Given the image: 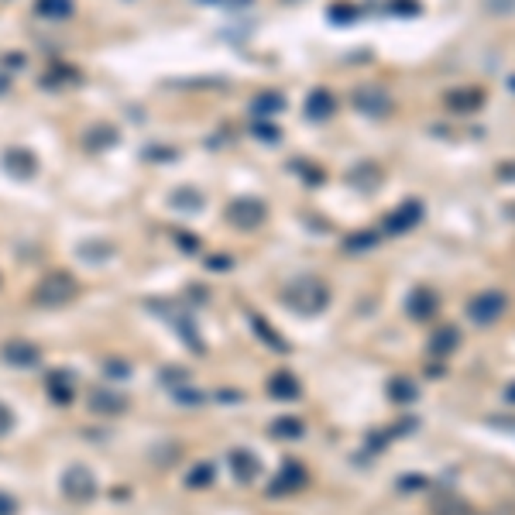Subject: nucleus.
<instances>
[{"label": "nucleus", "instance_id": "obj_1", "mask_svg": "<svg viewBox=\"0 0 515 515\" xmlns=\"http://www.w3.org/2000/svg\"><path fill=\"white\" fill-rule=\"evenodd\" d=\"M327 299H330V292L323 282H316V278H302V282H295L289 292H285V302H289L295 313H319L323 306H327Z\"/></svg>", "mask_w": 515, "mask_h": 515}, {"label": "nucleus", "instance_id": "obj_2", "mask_svg": "<svg viewBox=\"0 0 515 515\" xmlns=\"http://www.w3.org/2000/svg\"><path fill=\"white\" fill-rule=\"evenodd\" d=\"M505 306H509V299H505V292H481V295H474L468 302V319L470 323H477V327H488L494 323L498 316L505 313Z\"/></svg>", "mask_w": 515, "mask_h": 515}, {"label": "nucleus", "instance_id": "obj_3", "mask_svg": "<svg viewBox=\"0 0 515 515\" xmlns=\"http://www.w3.org/2000/svg\"><path fill=\"white\" fill-rule=\"evenodd\" d=\"M419 220H423V203L405 200L395 213H388V220H385V234H405V230H412Z\"/></svg>", "mask_w": 515, "mask_h": 515}, {"label": "nucleus", "instance_id": "obj_4", "mask_svg": "<svg viewBox=\"0 0 515 515\" xmlns=\"http://www.w3.org/2000/svg\"><path fill=\"white\" fill-rule=\"evenodd\" d=\"M227 217H230V224L251 230V227H258L265 220V203L261 200H237V203H230Z\"/></svg>", "mask_w": 515, "mask_h": 515}, {"label": "nucleus", "instance_id": "obj_5", "mask_svg": "<svg viewBox=\"0 0 515 515\" xmlns=\"http://www.w3.org/2000/svg\"><path fill=\"white\" fill-rule=\"evenodd\" d=\"M440 310V299H436V292L426 289V285H419V289H412V295H409V316L412 319H429V316Z\"/></svg>", "mask_w": 515, "mask_h": 515}, {"label": "nucleus", "instance_id": "obj_6", "mask_svg": "<svg viewBox=\"0 0 515 515\" xmlns=\"http://www.w3.org/2000/svg\"><path fill=\"white\" fill-rule=\"evenodd\" d=\"M354 107L364 113H371V117H381V113H388L392 100H388L385 90H358L354 93Z\"/></svg>", "mask_w": 515, "mask_h": 515}, {"label": "nucleus", "instance_id": "obj_7", "mask_svg": "<svg viewBox=\"0 0 515 515\" xmlns=\"http://www.w3.org/2000/svg\"><path fill=\"white\" fill-rule=\"evenodd\" d=\"M443 103H447L450 111H457V113H470V111H477V107L485 103V93L481 90H450L447 96H443Z\"/></svg>", "mask_w": 515, "mask_h": 515}, {"label": "nucleus", "instance_id": "obj_8", "mask_svg": "<svg viewBox=\"0 0 515 515\" xmlns=\"http://www.w3.org/2000/svg\"><path fill=\"white\" fill-rule=\"evenodd\" d=\"M334 107H336L334 96H330L327 90H313L310 93V100H306V113H310L313 120H327V117L334 113Z\"/></svg>", "mask_w": 515, "mask_h": 515}, {"label": "nucleus", "instance_id": "obj_9", "mask_svg": "<svg viewBox=\"0 0 515 515\" xmlns=\"http://www.w3.org/2000/svg\"><path fill=\"white\" fill-rule=\"evenodd\" d=\"M457 344H460V330L457 327H443V330H436L433 340H429V347H433V354H450V351H457Z\"/></svg>", "mask_w": 515, "mask_h": 515}, {"label": "nucleus", "instance_id": "obj_10", "mask_svg": "<svg viewBox=\"0 0 515 515\" xmlns=\"http://www.w3.org/2000/svg\"><path fill=\"white\" fill-rule=\"evenodd\" d=\"M271 395L275 399H299V385L289 375H275L271 378Z\"/></svg>", "mask_w": 515, "mask_h": 515}, {"label": "nucleus", "instance_id": "obj_11", "mask_svg": "<svg viewBox=\"0 0 515 515\" xmlns=\"http://www.w3.org/2000/svg\"><path fill=\"white\" fill-rule=\"evenodd\" d=\"M388 392H392L395 402H412V399H416V385H412L409 378H395L392 385H388Z\"/></svg>", "mask_w": 515, "mask_h": 515}, {"label": "nucleus", "instance_id": "obj_12", "mask_svg": "<svg viewBox=\"0 0 515 515\" xmlns=\"http://www.w3.org/2000/svg\"><path fill=\"white\" fill-rule=\"evenodd\" d=\"M285 107V100L278 96V93H261L258 100H254V111L258 113H278Z\"/></svg>", "mask_w": 515, "mask_h": 515}, {"label": "nucleus", "instance_id": "obj_13", "mask_svg": "<svg viewBox=\"0 0 515 515\" xmlns=\"http://www.w3.org/2000/svg\"><path fill=\"white\" fill-rule=\"evenodd\" d=\"M436 515H470V505L460 498H440L436 502Z\"/></svg>", "mask_w": 515, "mask_h": 515}, {"label": "nucleus", "instance_id": "obj_14", "mask_svg": "<svg viewBox=\"0 0 515 515\" xmlns=\"http://www.w3.org/2000/svg\"><path fill=\"white\" fill-rule=\"evenodd\" d=\"M230 460H234V468H237V474H241V481H251V477L258 474V460H254V457H244V453H234Z\"/></svg>", "mask_w": 515, "mask_h": 515}, {"label": "nucleus", "instance_id": "obj_15", "mask_svg": "<svg viewBox=\"0 0 515 515\" xmlns=\"http://www.w3.org/2000/svg\"><path fill=\"white\" fill-rule=\"evenodd\" d=\"M38 11L48 14V18H62V14L72 11V4L69 0H38Z\"/></svg>", "mask_w": 515, "mask_h": 515}, {"label": "nucleus", "instance_id": "obj_16", "mask_svg": "<svg viewBox=\"0 0 515 515\" xmlns=\"http://www.w3.org/2000/svg\"><path fill=\"white\" fill-rule=\"evenodd\" d=\"M302 481H306V474H302L299 468H285V474H282V481L275 485V492H289V488H299Z\"/></svg>", "mask_w": 515, "mask_h": 515}, {"label": "nucleus", "instance_id": "obj_17", "mask_svg": "<svg viewBox=\"0 0 515 515\" xmlns=\"http://www.w3.org/2000/svg\"><path fill=\"white\" fill-rule=\"evenodd\" d=\"M271 433L275 436H302V423L299 419H278V423L271 426Z\"/></svg>", "mask_w": 515, "mask_h": 515}, {"label": "nucleus", "instance_id": "obj_18", "mask_svg": "<svg viewBox=\"0 0 515 515\" xmlns=\"http://www.w3.org/2000/svg\"><path fill=\"white\" fill-rule=\"evenodd\" d=\"M388 11H392V14H402V18L419 14V0H388Z\"/></svg>", "mask_w": 515, "mask_h": 515}, {"label": "nucleus", "instance_id": "obj_19", "mask_svg": "<svg viewBox=\"0 0 515 515\" xmlns=\"http://www.w3.org/2000/svg\"><path fill=\"white\" fill-rule=\"evenodd\" d=\"M381 241V234H358L347 241V251H364V247H375Z\"/></svg>", "mask_w": 515, "mask_h": 515}, {"label": "nucleus", "instance_id": "obj_20", "mask_svg": "<svg viewBox=\"0 0 515 515\" xmlns=\"http://www.w3.org/2000/svg\"><path fill=\"white\" fill-rule=\"evenodd\" d=\"M498 179L515 182V162H505V165H498Z\"/></svg>", "mask_w": 515, "mask_h": 515}, {"label": "nucleus", "instance_id": "obj_21", "mask_svg": "<svg viewBox=\"0 0 515 515\" xmlns=\"http://www.w3.org/2000/svg\"><path fill=\"white\" fill-rule=\"evenodd\" d=\"M426 481H423V474H405L402 477V488H423Z\"/></svg>", "mask_w": 515, "mask_h": 515}, {"label": "nucleus", "instance_id": "obj_22", "mask_svg": "<svg viewBox=\"0 0 515 515\" xmlns=\"http://www.w3.org/2000/svg\"><path fill=\"white\" fill-rule=\"evenodd\" d=\"M492 7L498 11V14H509V11L515 7V0H492Z\"/></svg>", "mask_w": 515, "mask_h": 515}, {"label": "nucleus", "instance_id": "obj_23", "mask_svg": "<svg viewBox=\"0 0 515 515\" xmlns=\"http://www.w3.org/2000/svg\"><path fill=\"white\" fill-rule=\"evenodd\" d=\"M334 18L336 21H351V18H354V7H336Z\"/></svg>", "mask_w": 515, "mask_h": 515}, {"label": "nucleus", "instance_id": "obj_24", "mask_svg": "<svg viewBox=\"0 0 515 515\" xmlns=\"http://www.w3.org/2000/svg\"><path fill=\"white\" fill-rule=\"evenodd\" d=\"M505 402H512V405H515V381L509 385V388H505Z\"/></svg>", "mask_w": 515, "mask_h": 515}, {"label": "nucleus", "instance_id": "obj_25", "mask_svg": "<svg viewBox=\"0 0 515 515\" xmlns=\"http://www.w3.org/2000/svg\"><path fill=\"white\" fill-rule=\"evenodd\" d=\"M509 86H512V90H515V76H512V79H509Z\"/></svg>", "mask_w": 515, "mask_h": 515}, {"label": "nucleus", "instance_id": "obj_26", "mask_svg": "<svg viewBox=\"0 0 515 515\" xmlns=\"http://www.w3.org/2000/svg\"><path fill=\"white\" fill-rule=\"evenodd\" d=\"M512 213H515V210H512Z\"/></svg>", "mask_w": 515, "mask_h": 515}]
</instances>
